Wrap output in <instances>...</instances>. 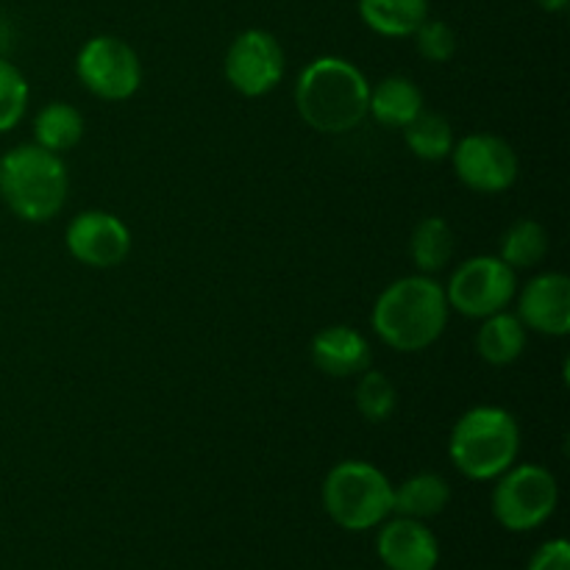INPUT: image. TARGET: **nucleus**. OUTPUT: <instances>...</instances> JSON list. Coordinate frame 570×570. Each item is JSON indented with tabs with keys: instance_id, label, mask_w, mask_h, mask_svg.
Here are the masks:
<instances>
[{
	"instance_id": "1a4fd4ad",
	"label": "nucleus",
	"mask_w": 570,
	"mask_h": 570,
	"mask_svg": "<svg viewBox=\"0 0 570 570\" xmlns=\"http://www.w3.org/2000/svg\"><path fill=\"white\" fill-rule=\"evenodd\" d=\"M287 59L284 48L265 28H248L232 39L223 59L228 87L243 98H265L282 83Z\"/></svg>"
},
{
	"instance_id": "9d476101",
	"label": "nucleus",
	"mask_w": 570,
	"mask_h": 570,
	"mask_svg": "<svg viewBox=\"0 0 570 570\" xmlns=\"http://www.w3.org/2000/svg\"><path fill=\"white\" fill-rule=\"evenodd\" d=\"M449 159L454 161L456 178L479 195L507 193L521 170L515 148L495 134H468L454 145Z\"/></svg>"
},
{
	"instance_id": "4468645a",
	"label": "nucleus",
	"mask_w": 570,
	"mask_h": 570,
	"mask_svg": "<svg viewBox=\"0 0 570 570\" xmlns=\"http://www.w3.org/2000/svg\"><path fill=\"white\" fill-rule=\"evenodd\" d=\"M312 362L332 379H351L367 371L373 362L371 343L351 326H328L312 340Z\"/></svg>"
},
{
	"instance_id": "f03ea898",
	"label": "nucleus",
	"mask_w": 570,
	"mask_h": 570,
	"mask_svg": "<svg viewBox=\"0 0 570 570\" xmlns=\"http://www.w3.org/2000/svg\"><path fill=\"white\" fill-rule=\"evenodd\" d=\"M371 83L354 61L317 56L295 81V109L317 134H348L367 117Z\"/></svg>"
},
{
	"instance_id": "39448f33",
	"label": "nucleus",
	"mask_w": 570,
	"mask_h": 570,
	"mask_svg": "<svg viewBox=\"0 0 570 570\" xmlns=\"http://www.w3.org/2000/svg\"><path fill=\"white\" fill-rule=\"evenodd\" d=\"M323 507L340 529L367 532L393 515V484L371 462H337L323 479Z\"/></svg>"
},
{
	"instance_id": "7ed1b4c3",
	"label": "nucleus",
	"mask_w": 570,
	"mask_h": 570,
	"mask_svg": "<svg viewBox=\"0 0 570 570\" xmlns=\"http://www.w3.org/2000/svg\"><path fill=\"white\" fill-rule=\"evenodd\" d=\"M70 176L59 154L37 142L17 145L0 156V200L26 223H48L65 209Z\"/></svg>"
},
{
	"instance_id": "2eb2a0df",
	"label": "nucleus",
	"mask_w": 570,
	"mask_h": 570,
	"mask_svg": "<svg viewBox=\"0 0 570 570\" xmlns=\"http://www.w3.org/2000/svg\"><path fill=\"white\" fill-rule=\"evenodd\" d=\"M423 106V92L412 78L406 76H387L371 87L367 98V115L384 128H404L415 120Z\"/></svg>"
},
{
	"instance_id": "a211bd4d",
	"label": "nucleus",
	"mask_w": 570,
	"mask_h": 570,
	"mask_svg": "<svg viewBox=\"0 0 570 570\" xmlns=\"http://www.w3.org/2000/svg\"><path fill=\"white\" fill-rule=\"evenodd\" d=\"M451 501V484L440 473H415L404 479L399 488H393V512L401 518H426L440 515Z\"/></svg>"
},
{
	"instance_id": "f8f14e48",
	"label": "nucleus",
	"mask_w": 570,
	"mask_h": 570,
	"mask_svg": "<svg viewBox=\"0 0 570 570\" xmlns=\"http://www.w3.org/2000/svg\"><path fill=\"white\" fill-rule=\"evenodd\" d=\"M518 317L546 337H568L570 332V278L566 273H540L518 295Z\"/></svg>"
},
{
	"instance_id": "0eeeda50",
	"label": "nucleus",
	"mask_w": 570,
	"mask_h": 570,
	"mask_svg": "<svg viewBox=\"0 0 570 570\" xmlns=\"http://www.w3.org/2000/svg\"><path fill=\"white\" fill-rule=\"evenodd\" d=\"M443 289L451 309L473 321H484L515 301L518 273L499 256H471L451 273Z\"/></svg>"
},
{
	"instance_id": "6e6552de",
	"label": "nucleus",
	"mask_w": 570,
	"mask_h": 570,
	"mask_svg": "<svg viewBox=\"0 0 570 570\" xmlns=\"http://www.w3.org/2000/svg\"><path fill=\"white\" fill-rule=\"evenodd\" d=\"M76 72L87 92L109 104L134 98L142 87V61L137 50L126 39L109 33L92 37L78 50Z\"/></svg>"
},
{
	"instance_id": "bb28decb",
	"label": "nucleus",
	"mask_w": 570,
	"mask_h": 570,
	"mask_svg": "<svg viewBox=\"0 0 570 570\" xmlns=\"http://www.w3.org/2000/svg\"><path fill=\"white\" fill-rule=\"evenodd\" d=\"M534 3L543 11H549V14H557V11H566L568 0H534Z\"/></svg>"
},
{
	"instance_id": "aec40b11",
	"label": "nucleus",
	"mask_w": 570,
	"mask_h": 570,
	"mask_svg": "<svg viewBox=\"0 0 570 570\" xmlns=\"http://www.w3.org/2000/svg\"><path fill=\"white\" fill-rule=\"evenodd\" d=\"M83 137V115L72 104L53 100L33 117V142L50 154L72 150Z\"/></svg>"
},
{
	"instance_id": "b1692460",
	"label": "nucleus",
	"mask_w": 570,
	"mask_h": 570,
	"mask_svg": "<svg viewBox=\"0 0 570 570\" xmlns=\"http://www.w3.org/2000/svg\"><path fill=\"white\" fill-rule=\"evenodd\" d=\"M28 98H31V89H28L20 67L0 56V134H9L11 128L20 126L28 109Z\"/></svg>"
},
{
	"instance_id": "4be33fe9",
	"label": "nucleus",
	"mask_w": 570,
	"mask_h": 570,
	"mask_svg": "<svg viewBox=\"0 0 570 570\" xmlns=\"http://www.w3.org/2000/svg\"><path fill=\"white\" fill-rule=\"evenodd\" d=\"M401 131H404L406 148L423 161L449 159L451 150H454L456 145L454 126H451L443 115H438V111L423 109L421 115H417L410 126L401 128Z\"/></svg>"
},
{
	"instance_id": "423d86ee",
	"label": "nucleus",
	"mask_w": 570,
	"mask_h": 570,
	"mask_svg": "<svg viewBox=\"0 0 570 570\" xmlns=\"http://www.w3.org/2000/svg\"><path fill=\"white\" fill-rule=\"evenodd\" d=\"M493 482V515L507 532H532L554 515L560 488L549 468L523 462Z\"/></svg>"
},
{
	"instance_id": "f3484780",
	"label": "nucleus",
	"mask_w": 570,
	"mask_h": 570,
	"mask_svg": "<svg viewBox=\"0 0 570 570\" xmlns=\"http://www.w3.org/2000/svg\"><path fill=\"white\" fill-rule=\"evenodd\" d=\"M360 17L379 37L404 39L429 20V0H360Z\"/></svg>"
},
{
	"instance_id": "f257e3e1",
	"label": "nucleus",
	"mask_w": 570,
	"mask_h": 570,
	"mask_svg": "<svg viewBox=\"0 0 570 570\" xmlns=\"http://www.w3.org/2000/svg\"><path fill=\"white\" fill-rule=\"evenodd\" d=\"M451 306L443 284L432 276L412 273L387 284L371 312V326L387 348L417 354L443 337Z\"/></svg>"
},
{
	"instance_id": "dca6fc26",
	"label": "nucleus",
	"mask_w": 570,
	"mask_h": 570,
	"mask_svg": "<svg viewBox=\"0 0 570 570\" xmlns=\"http://www.w3.org/2000/svg\"><path fill=\"white\" fill-rule=\"evenodd\" d=\"M529 328L523 326L515 312H495L484 317L482 328L476 332V351L488 365L507 367L521 360L527 351Z\"/></svg>"
},
{
	"instance_id": "6ab92c4d",
	"label": "nucleus",
	"mask_w": 570,
	"mask_h": 570,
	"mask_svg": "<svg viewBox=\"0 0 570 570\" xmlns=\"http://www.w3.org/2000/svg\"><path fill=\"white\" fill-rule=\"evenodd\" d=\"M456 237L454 228L443 217H423L410 237V259L423 276L445 271L454 259Z\"/></svg>"
},
{
	"instance_id": "20e7f679",
	"label": "nucleus",
	"mask_w": 570,
	"mask_h": 570,
	"mask_svg": "<svg viewBox=\"0 0 570 570\" xmlns=\"http://www.w3.org/2000/svg\"><path fill=\"white\" fill-rule=\"evenodd\" d=\"M521 454V426L504 406L482 404L454 423L449 456L456 471L471 482H493Z\"/></svg>"
},
{
	"instance_id": "393cba45",
	"label": "nucleus",
	"mask_w": 570,
	"mask_h": 570,
	"mask_svg": "<svg viewBox=\"0 0 570 570\" xmlns=\"http://www.w3.org/2000/svg\"><path fill=\"white\" fill-rule=\"evenodd\" d=\"M417 53L432 65H445L456 53V33L449 22L443 20H423V26L415 33Z\"/></svg>"
},
{
	"instance_id": "5701e85b",
	"label": "nucleus",
	"mask_w": 570,
	"mask_h": 570,
	"mask_svg": "<svg viewBox=\"0 0 570 570\" xmlns=\"http://www.w3.org/2000/svg\"><path fill=\"white\" fill-rule=\"evenodd\" d=\"M354 401L356 410H360V415L367 423H384L393 417L395 406H399V390H395V384L382 371L367 367V371L360 373Z\"/></svg>"
},
{
	"instance_id": "412c9836",
	"label": "nucleus",
	"mask_w": 570,
	"mask_h": 570,
	"mask_svg": "<svg viewBox=\"0 0 570 570\" xmlns=\"http://www.w3.org/2000/svg\"><path fill=\"white\" fill-rule=\"evenodd\" d=\"M546 256H549V232H546L543 223L521 217V220L510 223L507 232L501 234L499 259L507 262L515 273L532 271Z\"/></svg>"
},
{
	"instance_id": "a878e982",
	"label": "nucleus",
	"mask_w": 570,
	"mask_h": 570,
	"mask_svg": "<svg viewBox=\"0 0 570 570\" xmlns=\"http://www.w3.org/2000/svg\"><path fill=\"white\" fill-rule=\"evenodd\" d=\"M527 570H570V546L568 540H551L543 543L529 560Z\"/></svg>"
},
{
	"instance_id": "ddd939ff",
	"label": "nucleus",
	"mask_w": 570,
	"mask_h": 570,
	"mask_svg": "<svg viewBox=\"0 0 570 570\" xmlns=\"http://www.w3.org/2000/svg\"><path fill=\"white\" fill-rule=\"evenodd\" d=\"M376 549L390 570H434L440 562L438 538L415 518H387L379 532Z\"/></svg>"
},
{
	"instance_id": "cd10ccee",
	"label": "nucleus",
	"mask_w": 570,
	"mask_h": 570,
	"mask_svg": "<svg viewBox=\"0 0 570 570\" xmlns=\"http://www.w3.org/2000/svg\"><path fill=\"white\" fill-rule=\"evenodd\" d=\"M387 570H390V568H387Z\"/></svg>"
},
{
	"instance_id": "9b49d317",
	"label": "nucleus",
	"mask_w": 570,
	"mask_h": 570,
	"mask_svg": "<svg viewBox=\"0 0 570 570\" xmlns=\"http://www.w3.org/2000/svg\"><path fill=\"white\" fill-rule=\"evenodd\" d=\"M65 245L81 265L109 271L131 254V228L111 212L87 209L67 223Z\"/></svg>"
}]
</instances>
